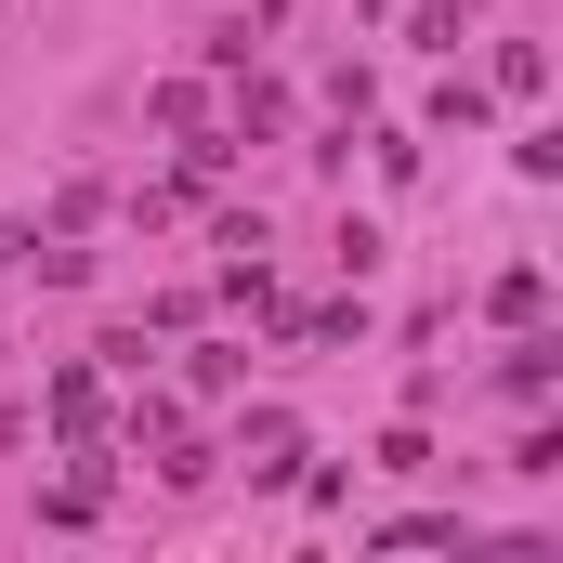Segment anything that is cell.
I'll use <instances>...</instances> for the list:
<instances>
[{
  "label": "cell",
  "mask_w": 563,
  "mask_h": 563,
  "mask_svg": "<svg viewBox=\"0 0 563 563\" xmlns=\"http://www.w3.org/2000/svg\"><path fill=\"white\" fill-rule=\"evenodd\" d=\"M40 407H53L66 445H92V432H106V380H92V367H53V394H40Z\"/></svg>",
  "instance_id": "1"
},
{
  "label": "cell",
  "mask_w": 563,
  "mask_h": 563,
  "mask_svg": "<svg viewBox=\"0 0 563 563\" xmlns=\"http://www.w3.org/2000/svg\"><path fill=\"white\" fill-rule=\"evenodd\" d=\"M551 380H563V341H551V328H525V341H511V367H498V394H525V407H538Z\"/></svg>",
  "instance_id": "2"
},
{
  "label": "cell",
  "mask_w": 563,
  "mask_h": 563,
  "mask_svg": "<svg viewBox=\"0 0 563 563\" xmlns=\"http://www.w3.org/2000/svg\"><path fill=\"white\" fill-rule=\"evenodd\" d=\"M485 314H498V328H538V314H551V276H538V263H511V276L485 288Z\"/></svg>",
  "instance_id": "3"
},
{
  "label": "cell",
  "mask_w": 563,
  "mask_h": 563,
  "mask_svg": "<svg viewBox=\"0 0 563 563\" xmlns=\"http://www.w3.org/2000/svg\"><path fill=\"white\" fill-rule=\"evenodd\" d=\"M288 472H301V432L263 407V420H250V485H288Z\"/></svg>",
  "instance_id": "4"
},
{
  "label": "cell",
  "mask_w": 563,
  "mask_h": 563,
  "mask_svg": "<svg viewBox=\"0 0 563 563\" xmlns=\"http://www.w3.org/2000/svg\"><path fill=\"white\" fill-rule=\"evenodd\" d=\"M459 538H472L459 511H407V525H380V551H459Z\"/></svg>",
  "instance_id": "5"
},
{
  "label": "cell",
  "mask_w": 563,
  "mask_h": 563,
  "mask_svg": "<svg viewBox=\"0 0 563 563\" xmlns=\"http://www.w3.org/2000/svg\"><path fill=\"white\" fill-rule=\"evenodd\" d=\"M472 13H485V0H420V13H407V40H432V53H459V26H472Z\"/></svg>",
  "instance_id": "6"
},
{
  "label": "cell",
  "mask_w": 563,
  "mask_h": 563,
  "mask_svg": "<svg viewBox=\"0 0 563 563\" xmlns=\"http://www.w3.org/2000/svg\"><path fill=\"white\" fill-rule=\"evenodd\" d=\"M26 250H40V236H26V223H0V276H13V263H26Z\"/></svg>",
  "instance_id": "7"
}]
</instances>
